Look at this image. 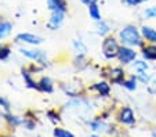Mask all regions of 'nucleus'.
<instances>
[{"instance_id":"f257e3e1","label":"nucleus","mask_w":156,"mask_h":137,"mask_svg":"<svg viewBox=\"0 0 156 137\" xmlns=\"http://www.w3.org/2000/svg\"><path fill=\"white\" fill-rule=\"evenodd\" d=\"M119 39L123 45L130 46V47H134V46L142 47L144 46L142 35L134 25H126L124 28H122V31L119 32Z\"/></svg>"},{"instance_id":"f03ea898","label":"nucleus","mask_w":156,"mask_h":137,"mask_svg":"<svg viewBox=\"0 0 156 137\" xmlns=\"http://www.w3.org/2000/svg\"><path fill=\"white\" fill-rule=\"evenodd\" d=\"M119 50H120V46H119L118 40L115 38H112V36L105 38V40L102 42V53L105 56V58H108V60L116 58L119 54Z\"/></svg>"},{"instance_id":"7ed1b4c3","label":"nucleus","mask_w":156,"mask_h":137,"mask_svg":"<svg viewBox=\"0 0 156 137\" xmlns=\"http://www.w3.org/2000/svg\"><path fill=\"white\" fill-rule=\"evenodd\" d=\"M20 53L22 54V56L30 58V60H35V61H37V63L43 64V65H46L47 54H46L44 50H39V49H24L22 47V49H20Z\"/></svg>"},{"instance_id":"20e7f679","label":"nucleus","mask_w":156,"mask_h":137,"mask_svg":"<svg viewBox=\"0 0 156 137\" xmlns=\"http://www.w3.org/2000/svg\"><path fill=\"white\" fill-rule=\"evenodd\" d=\"M137 57V51H134V49H131L130 46H122L119 50L118 58L122 64H130L136 60Z\"/></svg>"},{"instance_id":"39448f33","label":"nucleus","mask_w":156,"mask_h":137,"mask_svg":"<svg viewBox=\"0 0 156 137\" xmlns=\"http://www.w3.org/2000/svg\"><path fill=\"white\" fill-rule=\"evenodd\" d=\"M15 40L18 43H27V45H30V46H39L43 43V38L36 36L33 33H20V35H17Z\"/></svg>"},{"instance_id":"423d86ee","label":"nucleus","mask_w":156,"mask_h":137,"mask_svg":"<svg viewBox=\"0 0 156 137\" xmlns=\"http://www.w3.org/2000/svg\"><path fill=\"white\" fill-rule=\"evenodd\" d=\"M65 14H66L65 11H59V10H57V11H51V15H50V20H48L47 27L50 28L51 31L58 29V28L62 25V22L65 21Z\"/></svg>"},{"instance_id":"0eeeda50","label":"nucleus","mask_w":156,"mask_h":137,"mask_svg":"<svg viewBox=\"0 0 156 137\" xmlns=\"http://www.w3.org/2000/svg\"><path fill=\"white\" fill-rule=\"evenodd\" d=\"M118 119L120 123L123 125H133L136 122V115H134V111L131 110L130 107H123L120 108L118 115Z\"/></svg>"},{"instance_id":"6e6552de","label":"nucleus","mask_w":156,"mask_h":137,"mask_svg":"<svg viewBox=\"0 0 156 137\" xmlns=\"http://www.w3.org/2000/svg\"><path fill=\"white\" fill-rule=\"evenodd\" d=\"M109 79H111V82H112V83L122 85L124 82V71L120 68V67L112 68L111 75H109Z\"/></svg>"},{"instance_id":"1a4fd4ad","label":"nucleus","mask_w":156,"mask_h":137,"mask_svg":"<svg viewBox=\"0 0 156 137\" xmlns=\"http://www.w3.org/2000/svg\"><path fill=\"white\" fill-rule=\"evenodd\" d=\"M141 35L142 38L149 43H156V29L148 25H142L141 28Z\"/></svg>"},{"instance_id":"9d476101","label":"nucleus","mask_w":156,"mask_h":137,"mask_svg":"<svg viewBox=\"0 0 156 137\" xmlns=\"http://www.w3.org/2000/svg\"><path fill=\"white\" fill-rule=\"evenodd\" d=\"M47 7L50 11H68V6H66V2L65 0H47Z\"/></svg>"},{"instance_id":"9b49d317","label":"nucleus","mask_w":156,"mask_h":137,"mask_svg":"<svg viewBox=\"0 0 156 137\" xmlns=\"http://www.w3.org/2000/svg\"><path fill=\"white\" fill-rule=\"evenodd\" d=\"M37 90L40 92H44V93H53L54 92V85L51 82L50 78H41L40 81L37 82Z\"/></svg>"},{"instance_id":"f8f14e48","label":"nucleus","mask_w":156,"mask_h":137,"mask_svg":"<svg viewBox=\"0 0 156 137\" xmlns=\"http://www.w3.org/2000/svg\"><path fill=\"white\" fill-rule=\"evenodd\" d=\"M142 56H144L145 60L155 61L156 60V46H155V43L142 46Z\"/></svg>"},{"instance_id":"ddd939ff","label":"nucleus","mask_w":156,"mask_h":137,"mask_svg":"<svg viewBox=\"0 0 156 137\" xmlns=\"http://www.w3.org/2000/svg\"><path fill=\"white\" fill-rule=\"evenodd\" d=\"M88 14H90V18H93L94 21H101L102 20V15H101L100 7H98L97 3H91L88 4Z\"/></svg>"},{"instance_id":"4468645a","label":"nucleus","mask_w":156,"mask_h":137,"mask_svg":"<svg viewBox=\"0 0 156 137\" xmlns=\"http://www.w3.org/2000/svg\"><path fill=\"white\" fill-rule=\"evenodd\" d=\"M12 31V24L9 21H0V40H3L4 38L11 33Z\"/></svg>"},{"instance_id":"2eb2a0df","label":"nucleus","mask_w":156,"mask_h":137,"mask_svg":"<svg viewBox=\"0 0 156 137\" xmlns=\"http://www.w3.org/2000/svg\"><path fill=\"white\" fill-rule=\"evenodd\" d=\"M94 89L97 90L101 96H109V93H111V86H109L106 82H97V83L94 85Z\"/></svg>"},{"instance_id":"dca6fc26","label":"nucleus","mask_w":156,"mask_h":137,"mask_svg":"<svg viewBox=\"0 0 156 137\" xmlns=\"http://www.w3.org/2000/svg\"><path fill=\"white\" fill-rule=\"evenodd\" d=\"M22 78H24L25 83H27V86L29 87V89H37V82H35L32 79L30 72L28 71V69H22Z\"/></svg>"},{"instance_id":"f3484780","label":"nucleus","mask_w":156,"mask_h":137,"mask_svg":"<svg viewBox=\"0 0 156 137\" xmlns=\"http://www.w3.org/2000/svg\"><path fill=\"white\" fill-rule=\"evenodd\" d=\"M111 32V27H109V24L108 22H105V21H98L97 22V33L100 36H105V35H108V33Z\"/></svg>"},{"instance_id":"a211bd4d","label":"nucleus","mask_w":156,"mask_h":137,"mask_svg":"<svg viewBox=\"0 0 156 137\" xmlns=\"http://www.w3.org/2000/svg\"><path fill=\"white\" fill-rule=\"evenodd\" d=\"M90 125V128H91L93 132H105V128L106 125L104 122H101V119H95V121H91V122L88 123Z\"/></svg>"},{"instance_id":"6ab92c4d","label":"nucleus","mask_w":156,"mask_h":137,"mask_svg":"<svg viewBox=\"0 0 156 137\" xmlns=\"http://www.w3.org/2000/svg\"><path fill=\"white\" fill-rule=\"evenodd\" d=\"M53 136H54V137H75V134L71 133L69 130H66V129L55 128V129L53 130Z\"/></svg>"},{"instance_id":"aec40b11","label":"nucleus","mask_w":156,"mask_h":137,"mask_svg":"<svg viewBox=\"0 0 156 137\" xmlns=\"http://www.w3.org/2000/svg\"><path fill=\"white\" fill-rule=\"evenodd\" d=\"M4 116H6L7 122H9L10 125H12V126H20V125H22V123H24V121L21 119V118H18V116L12 115V114H6Z\"/></svg>"},{"instance_id":"412c9836","label":"nucleus","mask_w":156,"mask_h":137,"mask_svg":"<svg viewBox=\"0 0 156 137\" xmlns=\"http://www.w3.org/2000/svg\"><path fill=\"white\" fill-rule=\"evenodd\" d=\"M122 86H124L127 90H136L137 89V78L136 76H131L130 79L124 81L122 83Z\"/></svg>"},{"instance_id":"4be33fe9","label":"nucleus","mask_w":156,"mask_h":137,"mask_svg":"<svg viewBox=\"0 0 156 137\" xmlns=\"http://www.w3.org/2000/svg\"><path fill=\"white\" fill-rule=\"evenodd\" d=\"M73 47H75V50L80 54H86L88 51L87 46H86L82 40H73Z\"/></svg>"},{"instance_id":"5701e85b","label":"nucleus","mask_w":156,"mask_h":137,"mask_svg":"<svg viewBox=\"0 0 156 137\" xmlns=\"http://www.w3.org/2000/svg\"><path fill=\"white\" fill-rule=\"evenodd\" d=\"M10 47L6 45H0V60H7L10 56Z\"/></svg>"},{"instance_id":"b1692460","label":"nucleus","mask_w":156,"mask_h":137,"mask_svg":"<svg viewBox=\"0 0 156 137\" xmlns=\"http://www.w3.org/2000/svg\"><path fill=\"white\" fill-rule=\"evenodd\" d=\"M137 79H138L140 82H142V83H145V85H148L149 83V81H151V78H149V75L147 74L145 71H140V72H137Z\"/></svg>"},{"instance_id":"393cba45","label":"nucleus","mask_w":156,"mask_h":137,"mask_svg":"<svg viewBox=\"0 0 156 137\" xmlns=\"http://www.w3.org/2000/svg\"><path fill=\"white\" fill-rule=\"evenodd\" d=\"M144 17L148 18V20H156V6L149 7L144 11Z\"/></svg>"},{"instance_id":"a878e982","label":"nucleus","mask_w":156,"mask_h":137,"mask_svg":"<svg viewBox=\"0 0 156 137\" xmlns=\"http://www.w3.org/2000/svg\"><path fill=\"white\" fill-rule=\"evenodd\" d=\"M134 68H136L137 72H140V71H147V69L149 68V65H148L145 61H136V64H134Z\"/></svg>"},{"instance_id":"bb28decb","label":"nucleus","mask_w":156,"mask_h":137,"mask_svg":"<svg viewBox=\"0 0 156 137\" xmlns=\"http://www.w3.org/2000/svg\"><path fill=\"white\" fill-rule=\"evenodd\" d=\"M148 93L149 94H156V79H152L148 83Z\"/></svg>"},{"instance_id":"cd10ccee","label":"nucleus","mask_w":156,"mask_h":137,"mask_svg":"<svg viewBox=\"0 0 156 137\" xmlns=\"http://www.w3.org/2000/svg\"><path fill=\"white\" fill-rule=\"evenodd\" d=\"M47 116H50V119L53 121V122H58V121H59V115H58V114H55L54 111H48Z\"/></svg>"},{"instance_id":"c85d7f7f","label":"nucleus","mask_w":156,"mask_h":137,"mask_svg":"<svg viewBox=\"0 0 156 137\" xmlns=\"http://www.w3.org/2000/svg\"><path fill=\"white\" fill-rule=\"evenodd\" d=\"M124 3L130 7H136L138 4H141V0H124Z\"/></svg>"},{"instance_id":"c756f323","label":"nucleus","mask_w":156,"mask_h":137,"mask_svg":"<svg viewBox=\"0 0 156 137\" xmlns=\"http://www.w3.org/2000/svg\"><path fill=\"white\" fill-rule=\"evenodd\" d=\"M0 107H3L4 110H9V108H10V103L7 101L4 97H0Z\"/></svg>"},{"instance_id":"7c9ffc66","label":"nucleus","mask_w":156,"mask_h":137,"mask_svg":"<svg viewBox=\"0 0 156 137\" xmlns=\"http://www.w3.org/2000/svg\"><path fill=\"white\" fill-rule=\"evenodd\" d=\"M80 2H82L83 4H86V6H88V4H90V0H80Z\"/></svg>"},{"instance_id":"2f4dec72","label":"nucleus","mask_w":156,"mask_h":137,"mask_svg":"<svg viewBox=\"0 0 156 137\" xmlns=\"http://www.w3.org/2000/svg\"><path fill=\"white\" fill-rule=\"evenodd\" d=\"M144 2H149V0H141V3H144Z\"/></svg>"},{"instance_id":"473e14b6","label":"nucleus","mask_w":156,"mask_h":137,"mask_svg":"<svg viewBox=\"0 0 156 137\" xmlns=\"http://www.w3.org/2000/svg\"><path fill=\"white\" fill-rule=\"evenodd\" d=\"M91 137H97V136H91Z\"/></svg>"}]
</instances>
